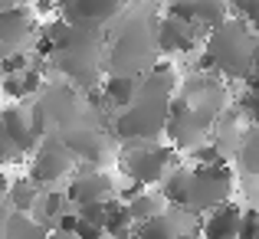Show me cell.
I'll return each instance as SVG.
<instances>
[{
    "label": "cell",
    "instance_id": "cell-35",
    "mask_svg": "<svg viewBox=\"0 0 259 239\" xmlns=\"http://www.w3.org/2000/svg\"><path fill=\"white\" fill-rule=\"evenodd\" d=\"M33 0H0V10H10V7H30Z\"/></svg>",
    "mask_w": 259,
    "mask_h": 239
},
{
    "label": "cell",
    "instance_id": "cell-25",
    "mask_svg": "<svg viewBox=\"0 0 259 239\" xmlns=\"http://www.w3.org/2000/svg\"><path fill=\"white\" fill-rule=\"evenodd\" d=\"M26 69H30V59H26L23 50H13V53H7V56L0 59V79L4 76H20V72H26Z\"/></svg>",
    "mask_w": 259,
    "mask_h": 239
},
{
    "label": "cell",
    "instance_id": "cell-31",
    "mask_svg": "<svg viewBox=\"0 0 259 239\" xmlns=\"http://www.w3.org/2000/svg\"><path fill=\"white\" fill-rule=\"evenodd\" d=\"M76 226H79V213H76V207H72V210H66V213L59 216L53 229H56V233H69V236H76Z\"/></svg>",
    "mask_w": 259,
    "mask_h": 239
},
{
    "label": "cell",
    "instance_id": "cell-5",
    "mask_svg": "<svg viewBox=\"0 0 259 239\" xmlns=\"http://www.w3.org/2000/svg\"><path fill=\"white\" fill-rule=\"evenodd\" d=\"M230 197H233V170H230V164H213V167H194L190 170L187 210L194 216H207L210 210L230 203Z\"/></svg>",
    "mask_w": 259,
    "mask_h": 239
},
{
    "label": "cell",
    "instance_id": "cell-10",
    "mask_svg": "<svg viewBox=\"0 0 259 239\" xmlns=\"http://www.w3.org/2000/svg\"><path fill=\"white\" fill-rule=\"evenodd\" d=\"M0 121H4V128H7V138H10V145H13V151L17 154H33L39 148V134H36V128H33V118L26 115V108H20V105H7L4 112H0Z\"/></svg>",
    "mask_w": 259,
    "mask_h": 239
},
{
    "label": "cell",
    "instance_id": "cell-36",
    "mask_svg": "<svg viewBox=\"0 0 259 239\" xmlns=\"http://www.w3.org/2000/svg\"><path fill=\"white\" fill-rule=\"evenodd\" d=\"M33 7H36V13H50L56 4H53V0H33Z\"/></svg>",
    "mask_w": 259,
    "mask_h": 239
},
{
    "label": "cell",
    "instance_id": "cell-15",
    "mask_svg": "<svg viewBox=\"0 0 259 239\" xmlns=\"http://www.w3.org/2000/svg\"><path fill=\"white\" fill-rule=\"evenodd\" d=\"M141 92V76H108L102 82V95H105L108 108H118L125 112Z\"/></svg>",
    "mask_w": 259,
    "mask_h": 239
},
{
    "label": "cell",
    "instance_id": "cell-39",
    "mask_svg": "<svg viewBox=\"0 0 259 239\" xmlns=\"http://www.w3.org/2000/svg\"><path fill=\"white\" fill-rule=\"evenodd\" d=\"M46 239H76V236H69V233H56V229H50V236Z\"/></svg>",
    "mask_w": 259,
    "mask_h": 239
},
{
    "label": "cell",
    "instance_id": "cell-27",
    "mask_svg": "<svg viewBox=\"0 0 259 239\" xmlns=\"http://www.w3.org/2000/svg\"><path fill=\"white\" fill-rule=\"evenodd\" d=\"M240 239H259V210H243Z\"/></svg>",
    "mask_w": 259,
    "mask_h": 239
},
{
    "label": "cell",
    "instance_id": "cell-19",
    "mask_svg": "<svg viewBox=\"0 0 259 239\" xmlns=\"http://www.w3.org/2000/svg\"><path fill=\"white\" fill-rule=\"evenodd\" d=\"M135 229H138V226H135L128 207L112 197V203H108V216H105V239H135Z\"/></svg>",
    "mask_w": 259,
    "mask_h": 239
},
{
    "label": "cell",
    "instance_id": "cell-42",
    "mask_svg": "<svg viewBox=\"0 0 259 239\" xmlns=\"http://www.w3.org/2000/svg\"><path fill=\"white\" fill-rule=\"evenodd\" d=\"M256 59H259V50H256Z\"/></svg>",
    "mask_w": 259,
    "mask_h": 239
},
{
    "label": "cell",
    "instance_id": "cell-2",
    "mask_svg": "<svg viewBox=\"0 0 259 239\" xmlns=\"http://www.w3.org/2000/svg\"><path fill=\"white\" fill-rule=\"evenodd\" d=\"M99 56H102V39L99 30H85V26H69L66 36L59 39L53 66L63 72L69 82L82 88H92L99 82Z\"/></svg>",
    "mask_w": 259,
    "mask_h": 239
},
{
    "label": "cell",
    "instance_id": "cell-14",
    "mask_svg": "<svg viewBox=\"0 0 259 239\" xmlns=\"http://www.w3.org/2000/svg\"><path fill=\"white\" fill-rule=\"evenodd\" d=\"M33 33V13L30 7H10V10H0V46L4 50H20L26 36Z\"/></svg>",
    "mask_w": 259,
    "mask_h": 239
},
{
    "label": "cell",
    "instance_id": "cell-13",
    "mask_svg": "<svg viewBox=\"0 0 259 239\" xmlns=\"http://www.w3.org/2000/svg\"><path fill=\"white\" fill-rule=\"evenodd\" d=\"M240 223H243V207L240 203H223L210 210L200 220V236L203 239H240Z\"/></svg>",
    "mask_w": 259,
    "mask_h": 239
},
{
    "label": "cell",
    "instance_id": "cell-4",
    "mask_svg": "<svg viewBox=\"0 0 259 239\" xmlns=\"http://www.w3.org/2000/svg\"><path fill=\"white\" fill-rule=\"evenodd\" d=\"M174 164V148L158 145V141H128L121 145V170L141 187L161 183L171 174Z\"/></svg>",
    "mask_w": 259,
    "mask_h": 239
},
{
    "label": "cell",
    "instance_id": "cell-11",
    "mask_svg": "<svg viewBox=\"0 0 259 239\" xmlns=\"http://www.w3.org/2000/svg\"><path fill=\"white\" fill-rule=\"evenodd\" d=\"M207 33L203 26H187V23H177V20L164 17L158 26H154V39H158V53L171 56V53H190L197 46V36Z\"/></svg>",
    "mask_w": 259,
    "mask_h": 239
},
{
    "label": "cell",
    "instance_id": "cell-38",
    "mask_svg": "<svg viewBox=\"0 0 259 239\" xmlns=\"http://www.w3.org/2000/svg\"><path fill=\"white\" fill-rule=\"evenodd\" d=\"M246 23H249V30H253V33H256V36H259V13H256V17H249V20H246Z\"/></svg>",
    "mask_w": 259,
    "mask_h": 239
},
{
    "label": "cell",
    "instance_id": "cell-23",
    "mask_svg": "<svg viewBox=\"0 0 259 239\" xmlns=\"http://www.w3.org/2000/svg\"><path fill=\"white\" fill-rule=\"evenodd\" d=\"M240 170L246 177H259V125H253L240 141Z\"/></svg>",
    "mask_w": 259,
    "mask_h": 239
},
{
    "label": "cell",
    "instance_id": "cell-16",
    "mask_svg": "<svg viewBox=\"0 0 259 239\" xmlns=\"http://www.w3.org/2000/svg\"><path fill=\"white\" fill-rule=\"evenodd\" d=\"M190 13H194V23L203 26L210 36V30H217L220 23L230 20V0H187Z\"/></svg>",
    "mask_w": 259,
    "mask_h": 239
},
{
    "label": "cell",
    "instance_id": "cell-9",
    "mask_svg": "<svg viewBox=\"0 0 259 239\" xmlns=\"http://www.w3.org/2000/svg\"><path fill=\"white\" fill-rule=\"evenodd\" d=\"M121 13V0H66L63 4V20L69 26H85V30H99L108 20Z\"/></svg>",
    "mask_w": 259,
    "mask_h": 239
},
{
    "label": "cell",
    "instance_id": "cell-18",
    "mask_svg": "<svg viewBox=\"0 0 259 239\" xmlns=\"http://www.w3.org/2000/svg\"><path fill=\"white\" fill-rule=\"evenodd\" d=\"M66 210H72V203H69V197H66V190H43V194H39L36 210H33L30 216H36L43 226H56V220L66 213Z\"/></svg>",
    "mask_w": 259,
    "mask_h": 239
},
{
    "label": "cell",
    "instance_id": "cell-32",
    "mask_svg": "<svg viewBox=\"0 0 259 239\" xmlns=\"http://www.w3.org/2000/svg\"><path fill=\"white\" fill-rule=\"evenodd\" d=\"M13 158H20V154L13 151L10 138H7V128H4V121H0V164H7V161H13Z\"/></svg>",
    "mask_w": 259,
    "mask_h": 239
},
{
    "label": "cell",
    "instance_id": "cell-24",
    "mask_svg": "<svg viewBox=\"0 0 259 239\" xmlns=\"http://www.w3.org/2000/svg\"><path fill=\"white\" fill-rule=\"evenodd\" d=\"M125 207H128V213H132L135 226H141V223H148V220H154V216L164 213V197L141 194V197H135V200H128Z\"/></svg>",
    "mask_w": 259,
    "mask_h": 239
},
{
    "label": "cell",
    "instance_id": "cell-30",
    "mask_svg": "<svg viewBox=\"0 0 259 239\" xmlns=\"http://www.w3.org/2000/svg\"><path fill=\"white\" fill-rule=\"evenodd\" d=\"M240 112L249 118V125H259V95H253V92H246V95H243Z\"/></svg>",
    "mask_w": 259,
    "mask_h": 239
},
{
    "label": "cell",
    "instance_id": "cell-41",
    "mask_svg": "<svg viewBox=\"0 0 259 239\" xmlns=\"http://www.w3.org/2000/svg\"><path fill=\"white\" fill-rule=\"evenodd\" d=\"M53 4H59V7H63V4H66V0H53Z\"/></svg>",
    "mask_w": 259,
    "mask_h": 239
},
{
    "label": "cell",
    "instance_id": "cell-17",
    "mask_svg": "<svg viewBox=\"0 0 259 239\" xmlns=\"http://www.w3.org/2000/svg\"><path fill=\"white\" fill-rule=\"evenodd\" d=\"M161 197L177 210H187L190 203V170L187 167H171V174L161 180Z\"/></svg>",
    "mask_w": 259,
    "mask_h": 239
},
{
    "label": "cell",
    "instance_id": "cell-8",
    "mask_svg": "<svg viewBox=\"0 0 259 239\" xmlns=\"http://www.w3.org/2000/svg\"><path fill=\"white\" fill-rule=\"evenodd\" d=\"M66 197H69L72 207H82V203H99V200H112L115 197V183L108 174L102 170H92V164H79L76 177L66 187Z\"/></svg>",
    "mask_w": 259,
    "mask_h": 239
},
{
    "label": "cell",
    "instance_id": "cell-22",
    "mask_svg": "<svg viewBox=\"0 0 259 239\" xmlns=\"http://www.w3.org/2000/svg\"><path fill=\"white\" fill-rule=\"evenodd\" d=\"M135 239H184V229L174 216L161 213V216H154V220L141 223V226L135 229Z\"/></svg>",
    "mask_w": 259,
    "mask_h": 239
},
{
    "label": "cell",
    "instance_id": "cell-28",
    "mask_svg": "<svg viewBox=\"0 0 259 239\" xmlns=\"http://www.w3.org/2000/svg\"><path fill=\"white\" fill-rule=\"evenodd\" d=\"M230 13L240 20H249L259 13V0H230Z\"/></svg>",
    "mask_w": 259,
    "mask_h": 239
},
{
    "label": "cell",
    "instance_id": "cell-3",
    "mask_svg": "<svg viewBox=\"0 0 259 239\" xmlns=\"http://www.w3.org/2000/svg\"><path fill=\"white\" fill-rule=\"evenodd\" d=\"M79 108H82V102H79V92L72 85H43L36 105L30 108V118H33L36 134L46 138V134H53L50 125L56 128V131L82 125V121H79Z\"/></svg>",
    "mask_w": 259,
    "mask_h": 239
},
{
    "label": "cell",
    "instance_id": "cell-26",
    "mask_svg": "<svg viewBox=\"0 0 259 239\" xmlns=\"http://www.w3.org/2000/svg\"><path fill=\"white\" fill-rule=\"evenodd\" d=\"M194 161H197V167L227 164V158H223V151H220V145H217V141H210V145H197L194 148Z\"/></svg>",
    "mask_w": 259,
    "mask_h": 239
},
{
    "label": "cell",
    "instance_id": "cell-12",
    "mask_svg": "<svg viewBox=\"0 0 259 239\" xmlns=\"http://www.w3.org/2000/svg\"><path fill=\"white\" fill-rule=\"evenodd\" d=\"M59 138L76 154L79 164H99L105 158V138L89 125H72V128H66V131H59Z\"/></svg>",
    "mask_w": 259,
    "mask_h": 239
},
{
    "label": "cell",
    "instance_id": "cell-40",
    "mask_svg": "<svg viewBox=\"0 0 259 239\" xmlns=\"http://www.w3.org/2000/svg\"><path fill=\"white\" fill-rule=\"evenodd\" d=\"M128 4H135V0H121V7H128Z\"/></svg>",
    "mask_w": 259,
    "mask_h": 239
},
{
    "label": "cell",
    "instance_id": "cell-33",
    "mask_svg": "<svg viewBox=\"0 0 259 239\" xmlns=\"http://www.w3.org/2000/svg\"><path fill=\"white\" fill-rule=\"evenodd\" d=\"M246 82V92H253V95H259V59H256V66L249 69V76L243 79Z\"/></svg>",
    "mask_w": 259,
    "mask_h": 239
},
{
    "label": "cell",
    "instance_id": "cell-6",
    "mask_svg": "<svg viewBox=\"0 0 259 239\" xmlns=\"http://www.w3.org/2000/svg\"><path fill=\"white\" fill-rule=\"evenodd\" d=\"M158 50V39H154V30L141 20H135L125 33L118 36L112 50V76H141L148 63H151V53Z\"/></svg>",
    "mask_w": 259,
    "mask_h": 239
},
{
    "label": "cell",
    "instance_id": "cell-1",
    "mask_svg": "<svg viewBox=\"0 0 259 239\" xmlns=\"http://www.w3.org/2000/svg\"><path fill=\"white\" fill-rule=\"evenodd\" d=\"M256 50H259V36L249 30L246 20L233 17L227 23H220L217 30H210L200 69H220L230 79H246L249 69L256 66Z\"/></svg>",
    "mask_w": 259,
    "mask_h": 239
},
{
    "label": "cell",
    "instance_id": "cell-37",
    "mask_svg": "<svg viewBox=\"0 0 259 239\" xmlns=\"http://www.w3.org/2000/svg\"><path fill=\"white\" fill-rule=\"evenodd\" d=\"M7 194H10V180H7V174L0 170V197L7 200Z\"/></svg>",
    "mask_w": 259,
    "mask_h": 239
},
{
    "label": "cell",
    "instance_id": "cell-20",
    "mask_svg": "<svg viewBox=\"0 0 259 239\" xmlns=\"http://www.w3.org/2000/svg\"><path fill=\"white\" fill-rule=\"evenodd\" d=\"M39 194H43V190H39L30 177H20V180L10 183L7 207H10L13 213H33V210H36V203H39Z\"/></svg>",
    "mask_w": 259,
    "mask_h": 239
},
{
    "label": "cell",
    "instance_id": "cell-21",
    "mask_svg": "<svg viewBox=\"0 0 259 239\" xmlns=\"http://www.w3.org/2000/svg\"><path fill=\"white\" fill-rule=\"evenodd\" d=\"M50 229L30 213H13L7 216V226H4V239H46Z\"/></svg>",
    "mask_w": 259,
    "mask_h": 239
},
{
    "label": "cell",
    "instance_id": "cell-29",
    "mask_svg": "<svg viewBox=\"0 0 259 239\" xmlns=\"http://www.w3.org/2000/svg\"><path fill=\"white\" fill-rule=\"evenodd\" d=\"M76 239H105V226H99V223H89V220H82V216H79Z\"/></svg>",
    "mask_w": 259,
    "mask_h": 239
},
{
    "label": "cell",
    "instance_id": "cell-7",
    "mask_svg": "<svg viewBox=\"0 0 259 239\" xmlns=\"http://www.w3.org/2000/svg\"><path fill=\"white\" fill-rule=\"evenodd\" d=\"M76 170V154L66 148V141L56 134H46L39 141V148L33 151V164H30V180L36 183L39 190H53V183L59 177L72 174Z\"/></svg>",
    "mask_w": 259,
    "mask_h": 239
},
{
    "label": "cell",
    "instance_id": "cell-34",
    "mask_svg": "<svg viewBox=\"0 0 259 239\" xmlns=\"http://www.w3.org/2000/svg\"><path fill=\"white\" fill-rule=\"evenodd\" d=\"M7 216H10V210H7V200L0 197V239H4V226H7Z\"/></svg>",
    "mask_w": 259,
    "mask_h": 239
}]
</instances>
